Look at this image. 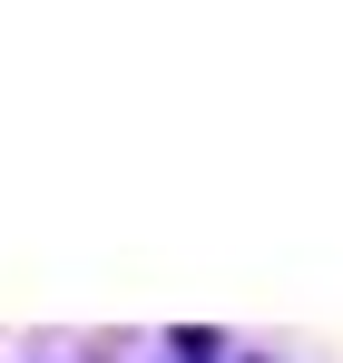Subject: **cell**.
<instances>
[]
</instances>
